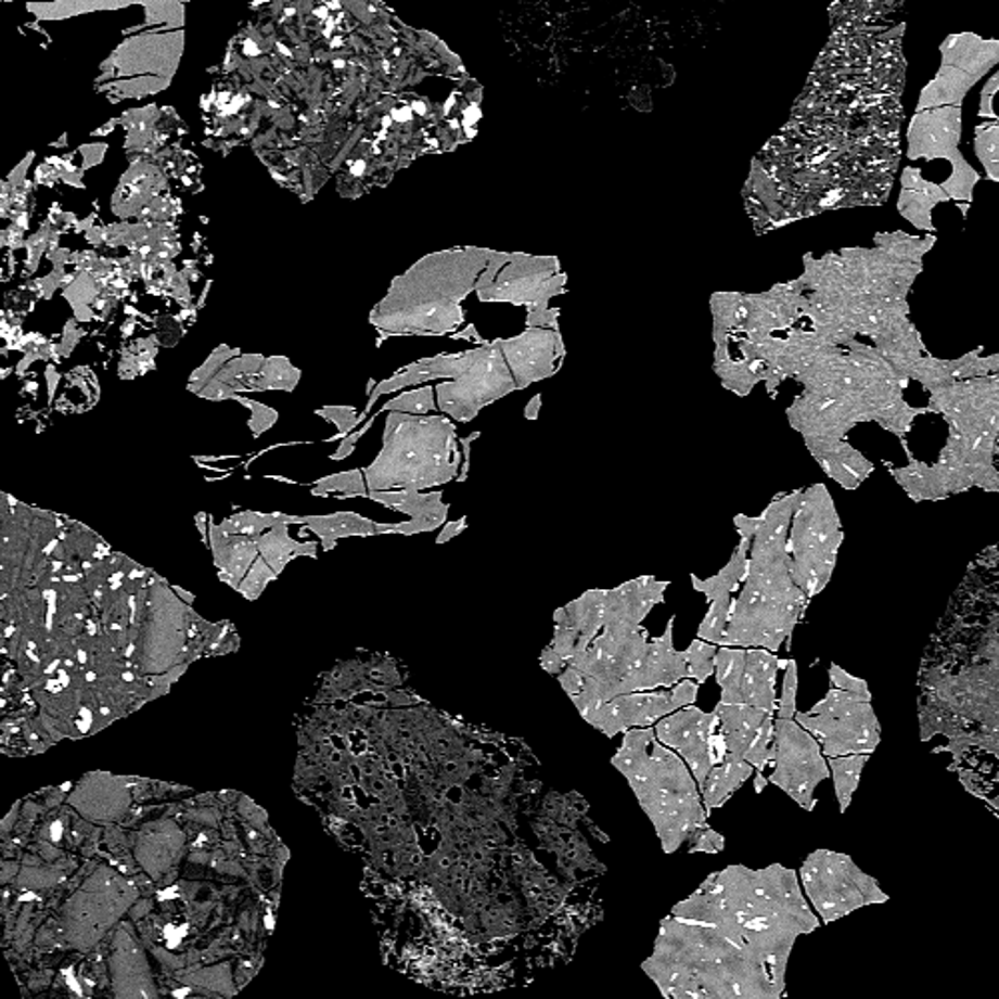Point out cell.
<instances>
[{
	"label": "cell",
	"instance_id": "30bf717a",
	"mask_svg": "<svg viewBox=\"0 0 999 999\" xmlns=\"http://www.w3.org/2000/svg\"><path fill=\"white\" fill-rule=\"evenodd\" d=\"M773 728L770 752L773 770L768 780L785 796L792 797L802 810L814 811L818 806L816 787L832 778L822 744L796 720L776 718Z\"/></svg>",
	"mask_w": 999,
	"mask_h": 999
},
{
	"label": "cell",
	"instance_id": "74e56055",
	"mask_svg": "<svg viewBox=\"0 0 999 999\" xmlns=\"http://www.w3.org/2000/svg\"><path fill=\"white\" fill-rule=\"evenodd\" d=\"M315 492L367 494V486H364L362 474L358 470H353V472H344V474L318 481Z\"/></svg>",
	"mask_w": 999,
	"mask_h": 999
},
{
	"label": "cell",
	"instance_id": "7c38bea8",
	"mask_svg": "<svg viewBox=\"0 0 999 999\" xmlns=\"http://www.w3.org/2000/svg\"><path fill=\"white\" fill-rule=\"evenodd\" d=\"M927 408L948 420L949 431L975 443L999 446V372L962 380L930 394Z\"/></svg>",
	"mask_w": 999,
	"mask_h": 999
},
{
	"label": "cell",
	"instance_id": "ab89813d",
	"mask_svg": "<svg viewBox=\"0 0 999 999\" xmlns=\"http://www.w3.org/2000/svg\"><path fill=\"white\" fill-rule=\"evenodd\" d=\"M434 408V400H432V390L431 388H424V390H414V393L402 394L398 396L396 400H393L390 405H386V410H394V412H402V414H424Z\"/></svg>",
	"mask_w": 999,
	"mask_h": 999
},
{
	"label": "cell",
	"instance_id": "b9f144b4",
	"mask_svg": "<svg viewBox=\"0 0 999 999\" xmlns=\"http://www.w3.org/2000/svg\"><path fill=\"white\" fill-rule=\"evenodd\" d=\"M690 854H721L723 848H726V837L718 834L716 830L712 828H706L702 832H697L692 840H690Z\"/></svg>",
	"mask_w": 999,
	"mask_h": 999
},
{
	"label": "cell",
	"instance_id": "5bb4252c",
	"mask_svg": "<svg viewBox=\"0 0 999 999\" xmlns=\"http://www.w3.org/2000/svg\"><path fill=\"white\" fill-rule=\"evenodd\" d=\"M718 728V714L704 712L697 706L678 709L654 726L659 744L674 750L688 764L690 772L696 778L700 792L704 790L714 768L709 761V740Z\"/></svg>",
	"mask_w": 999,
	"mask_h": 999
},
{
	"label": "cell",
	"instance_id": "ee69618b",
	"mask_svg": "<svg viewBox=\"0 0 999 999\" xmlns=\"http://www.w3.org/2000/svg\"><path fill=\"white\" fill-rule=\"evenodd\" d=\"M236 398V396H234ZM239 402H242L244 406H251L253 410V420H251V428H253L254 434H260V432L268 431L274 420H277V412H272L270 408L266 406L256 405V402H251V400H244V398H236Z\"/></svg>",
	"mask_w": 999,
	"mask_h": 999
},
{
	"label": "cell",
	"instance_id": "c3c4849f",
	"mask_svg": "<svg viewBox=\"0 0 999 999\" xmlns=\"http://www.w3.org/2000/svg\"><path fill=\"white\" fill-rule=\"evenodd\" d=\"M469 528V518L462 516L460 520H452V522H446L440 530V536L436 538V545H446L450 542L456 536H460L462 531Z\"/></svg>",
	"mask_w": 999,
	"mask_h": 999
},
{
	"label": "cell",
	"instance_id": "44dd1931",
	"mask_svg": "<svg viewBox=\"0 0 999 999\" xmlns=\"http://www.w3.org/2000/svg\"><path fill=\"white\" fill-rule=\"evenodd\" d=\"M951 201L939 184H934L922 177L918 168H904L901 175V192H899L898 210L911 227L924 230L927 234H936V227L932 222V210L939 203Z\"/></svg>",
	"mask_w": 999,
	"mask_h": 999
},
{
	"label": "cell",
	"instance_id": "f6af8a7d",
	"mask_svg": "<svg viewBox=\"0 0 999 999\" xmlns=\"http://www.w3.org/2000/svg\"><path fill=\"white\" fill-rule=\"evenodd\" d=\"M318 414L336 422V426L341 428L342 434H348L358 424V418H356L353 408H329V410H320Z\"/></svg>",
	"mask_w": 999,
	"mask_h": 999
},
{
	"label": "cell",
	"instance_id": "7a4b0ae2",
	"mask_svg": "<svg viewBox=\"0 0 999 999\" xmlns=\"http://www.w3.org/2000/svg\"><path fill=\"white\" fill-rule=\"evenodd\" d=\"M610 764L632 787L664 854L671 856L708 828L696 778L674 750L659 744L654 728L628 730Z\"/></svg>",
	"mask_w": 999,
	"mask_h": 999
},
{
	"label": "cell",
	"instance_id": "ac0fdd59",
	"mask_svg": "<svg viewBox=\"0 0 999 999\" xmlns=\"http://www.w3.org/2000/svg\"><path fill=\"white\" fill-rule=\"evenodd\" d=\"M674 624L676 616H671L666 626V632L652 638L645 650L642 676H640V692H656L668 690L678 683L688 680V666L683 650H676L674 645Z\"/></svg>",
	"mask_w": 999,
	"mask_h": 999
},
{
	"label": "cell",
	"instance_id": "83f0119b",
	"mask_svg": "<svg viewBox=\"0 0 999 999\" xmlns=\"http://www.w3.org/2000/svg\"><path fill=\"white\" fill-rule=\"evenodd\" d=\"M256 546H258V552L265 558L266 564L277 572V576L291 562L292 558L298 556V554H304V556H315L317 554V546L298 545V542L292 540L289 531H286V522H282L279 526H274L272 530L258 536Z\"/></svg>",
	"mask_w": 999,
	"mask_h": 999
},
{
	"label": "cell",
	"instance_id": "e575fe53",
	"mask_svg": "<svg viewBox=\"0 0 999 999\" xmlns=\"http://www.w3.org/2000/svg\"><path fill=\"white\" fill-rule=\"evenodd\" d=\"M718 648L709 642H704L696 638L690 648L683 650L686 656V666H688V680L702 683L708 682L709 676L714 674V658H716Z\"/></svg>",
	"mask_w": 999,
	"mask_h": 999
},
{
	"label": "cell",
	"instance_id": "8d00e7d4",
	"mask_svg": "<svg viewBox=\"0 0 999 999\" xmlns=\"http://www.w3.org/2000/svg\"><path fill=\"white\" fill-rule=\"evenodd\" d=\"M797 662L787 659L784 671V686H782V696L778 702V718L782 720H796L797 714Z\"/></svg>",
	"mask_w": 999,
	"mask_h": 999
},
{
	"label": "cell",
	"instance_id": "8fae6325",
	"mask_svg": "<svg viewBox=\"0 0 999 999\" xmlns=\"http://www.w3.org/2000/svg\"><path fill=\"white\" fill-rule=\"evenodd\" d=\"M939 52L942 66L936 78L922 90L915 113L962 106L965 94L999 64V40H984L974 33L949 35Z\"/></svg>",
	"mask_w": 999,
	"mask_h": 999
},
{
	"label": "cell",
	"instance_id": "4fadbf2b",
	"mask_svg": "<svg viewBox=\"0 0 999 999\" xmlns=\"http://www.w3.org/2000/svg\"><path fill=\"white\" fill-rule=\"evenodd\" d=\"M697 692L700 683L683 680L671 690L626 694L604 704L586 721L606 738L626 734L628 730L636 728H654L659 720H664L674 712L696 706Z\"/></svg>",
	"mask_w": 999,
	"mask_h": 999
},
{
	"label": "cell",
	"instance_id": "d6986e66",
	"mask_svg": "<svg viewBox=\"0 0 999 999\" xmlns=\"http://www.w3.org/2000/svg\"><path fill=\"white\" fill-rule=\"evenodd\" d=\"M814 460L844 490H858L872 476V460L856 450L848 440H804Z\"/></svg>",
	"mask_w": 999,
	"mask_h": 999
},
{
	"label": "cell",
	"instance_id": "4dcf8cb0",
	"mask_svg": "<svg viewBox=\"0 0 999 999\" xmlns=\"http://www.w3.org/2000/svg\"><path fill=\"white\" fill-rule=\"evenodd\" d=\"M870 756H844V758H830V773L834 780L835 797L840 804V811L846 814L851 804V797L860 785L861 772L866 768Z\"/></svg>",
	"mask_w": 999,
	"mask_h": 999
},
{
	"label": "cell",
	"instance_id": "6da1fadb",
	"mask_svg": "<svg viewBox=\"0 0 999 999\" xmlns=\"http://www.w3.org/2000/svg\"><path fill=\"white\" fill-rule=\"evenodd\" d=\"M818 927L794 870L730 866L671 908L642 970L664 999H780L797 937Z\"/></svg>",
	"mask_w": 999,
	"mask_h": 999
},
{
	"label": "cell",
	"instance_id": "9a60e30c",
	"mask_svg": "<svg viewBox=\"0 0 999 999\" xmlns=\"http://www.w3.org/2000/svg\"><path fill=\"white\" fill-rule=\"evenodd\" d=\"M184 606L166 588H154L151 598V620L142 644V668L152 674L177 666L187 638Z\"/></svg>",
	"mask_w": 999,
	"mask_h": 999
},
{
	"label": "cell",
	"instance_id": "e0dca14e",
	"mask_svg": "<svg viewBox=\"0 0 999 999\" xmlns=\"http://www.w3.org/2000/svg\"><path fill=\"white\" fill-rule=\"evenodd\" d=\"M372 500L396 512L408 514L405 524H394V534L414 536L422 531L438 530L448 522L450 507L443 502V490L434 492H414V490H388V492H370Z\"/></svg>",
	"mask_w": 999,
	"mask_h": 999
},
{
	"label": "cell",
	"instance_id": "277c9868",
	"mask_svg": "<svg viewBox=\"0 0 999 999\" xmlns=\"http://www.w3.org/2000/svg\"><path fill=\"white\" fill-rule=\"evenodd\" d=\"M810 602L792 578V556L750 558L746 582L732 602L723 648H759L778 654L785 644V650H792V633Z\"/></svg>",
	"mask_w": 999,
	"mask_h": 999
},
{
	"label": "cell",
	"instance_id": "ffe728a7",
	"mask_svg": "<svg viewBox=\"0 0 999 999\" xmlns=\"http://www.w3.org/2000/svg\"><path fill=\"white\" fill-rule=\"evenodd\" d=\"M785 664L787 659L782 662L768 650L750 648L738 706H752L766 714H776L778 702H780V697L776 694V680H778V671L782 666L785 668Z\"/></svg>",
	"mask_w": 999,
	"mask_h": 999
},
{
	"label": "cell",
	"instance_id": "ba28073f",
	"mask_svg": "<svg viewBox=\"0 0 999 999\" xmlns=\"http://www.w3.org/2000/svg\"><path fill=\"white\" fill-rule=\"evenodd\" d=\"M650 636L644 626H606L582 656L572 659L586 678H592L606 702L640 692V676Z\"/></svg>",
	"mask_w": 999,
	"mask_h": 999
},
{
	"label": "cell",
	"instance_id": "836d02e7",
	"mask_svg": "<svg viewBox=\"0 0 999 999\" xmlns=\"http://www.w3.org/2000/svg\"><path fill=\"white\" fill-rule=\"evenodd\" d=\"M732 602H712L709 604L704 620L700 622V626H697V638L700 640L709 642V644L720 645V648L726 645V632H728Z\"/></svg>",
	"mask_w": 999,
	"mask_h": 999
},
{
	"label": "cell",
	"instance_id": "d590c367",
	"mask_svg": "<svg viewBox=\"0 0 999 999\" xmlns=\"http://www.w3.org/2000/svg\"><path fill=\"white\" fill-rule=\"evenodd\" d=\"M773 721H776V718H773V714H770V716L764 720V723L759 726L758 735H756V740H754L752 747L747 750L746 758H744L746 759L747 764H752V766H754L756 773H764L766 766L770 764V752H772L773 732H776V728H773Z\"/></svg>",
	"mask_w": 999,
	"mask_h": 999
},
{
	"label": "cell",
	"instance_id": "bcb514c9",
	"mask_svg": "<svg viewBox=\"0 0 999 999\" xmlns=\"http://www.w3.org/2000/svg\"><path fill=\"white\" fill-rule=\"evenodd\" d=\"M584 680H586V676L574 666H568L566 670L558 676V682L562 686V690L568 694V697L576 696V694L582 692Z\"/></svg>",
	"mask_w": 999,
	"mask_h": 999
},
{
	"label": "cell",
	"instance_id": "cb8c5ba5",
	"mask_svg": "<svg viewBox=\"0 0 999 999\" xmlns=\"http://www.w3.org/2000/svg\"><path fill=\"white\" fill-rule=\"evenodd\" d=\"M714 712L720 718V732L728 742V756L746 758L747 750L758 735L759 726L770 714L752 706H732L721 702Z\"/></svg>",
	"mask_w": 999,
	"mask_h": 999
},
{
	"label": "cell",
	"instance_id": "2e32d148",
	"mask_svg": "<svg viewBox=\"0 0 999 999\" xmlns=\"http://www.w3.org/2000/svg\"><path fill=\"white\" fill-rule=\"evenodd\" d=\"M668 586V580L662 582L654 576H640L607 590L606 626H642L648 614L658 604H664Z\"/></svg>",
	"mask_w": 999,
	"mask_h": 999
},
{
	"label": "cell",
	"instance_id": "52a82bcc",
	"mask_svg": "<svg viewBox=\"0 0 999 999\" xmlns=\"http://www.w3.org/2000/svg\"><path fill=\"white\" fill-rule=\"evenodd\" d=\"M796 721L822 744L823 756L828 759L872 756L882 740L872 697L856 696L835 688L808 714L797 712Z\"/></svg>",
	"mask_w": 999,
	"mask_h": 999
},
{
	"label": "cell",
	"instance_id": "f35d334b",
	"mask_svg": "<svg viewBox=\"0 0 999 999\" xmlns=\"http://www.w3.org/2000/svg\"><path fill=\"white\" fill-rule=\"evenodd\" d=\"M274 578H277V572L266 564L265 558H260V560L254 562L253 568L246 574V578L242 580L241 586H239V592L246 595L248 600H256L260 592L265 590L266 584L274 580Z\"/></svg>",
	"mask_w": 999,
	"mask_h": 999
},
{
	"label": "cell",
	"instance_id": "f546056e",
	"mask_svg": "<svg viewBox=\"0 0 999 999\" xmlns=\"http://www.w3.org/2000/svg\"><path fill=\"white\" fill-rule=\"evenodd\" d=\"M875 246L882 248L884 253L911 262V265H922L925 254L936 244V234H927L924 239L920 236H910L906 232H878L875 234Z\"/></svg>",
	"mask_w": 999,
	"mask_h": 999
},
{
	"label": "cell",
	"instance_id": "4316f807",
	"mask_svg": "<svg viewBox=\"0 0 999 999\" xmlns=\"http://www.w3.org/2000/svg\"><path fill=\"white\" fill-rule=\"evenodd\" d=\"M296 522H306L318 536L324 540L326 548H332L338 538L344 536H374L394 531V524H376L372 520L362 518L350 512H338L332 516H312V518H296Z\"/></svg>",
	"mask_w": 999,
	"mask_h": 999
},
{
	"label": "cell",
	"instance_id": "d4e9b609",
	"mask_svg": "<svg viewBox=\"0 0 999 999\" xmlns=\"http://www.w3.org/2000/svg\"><path fill=\"white\" fill-rule=\"evenodd\" d=\"M750 550H752V542L740 538V545L735 548L734 554L718 574H714L708 580L697 578L696 574L690 576L694 590L706 595L708 604H712V602H732V594L740 588V584L746 582Z\"/></svg>",
	"mask_w": 999,
	"mask_h": 999
},
{
	"label": "cell",
	"instance_id": "8992f818",
	"mask_svg": "<svg viewBox=\"0 0 999 999\" xmlns=\"http://www.w3.org/2000/svg\"><path fill=\"white\" fill-rule=\"evenodd\" d=\"M802 886L823 924L842 920L851 911L889 899L878 880L861 872L846 854L816 849L802 863Z\"/></svg>",
	"mask_w": 999,
	"mask_h": 999
},
{
	"label": "cell",
	"instance_id": "7dc6e473",
	"mask_svg": "<svg viewBox=\"0 0 999 999\" xmlns=\"http://www.w3.org/2000/svg\"><path fill=\"white\" fill-rule=\"evenodd\" d=\"M734 524L735 530L740 534V538L754 542L756 531H758L759 516L758 518H752V516H746V514H735Z\"/></svg>",
	"mask_w": 999,
	"mask_h": 999
},
{
	"label": "cell",
	"instance_id": "9c48e42d",
	"mask_svg": "<svg viewBox=\"0 0 999 999\" xmlns=\"http://www.w3.org/2000/svg\"><path fill=\"white\" fill-rule=\"evenodd\" d=\"M962 106H942L913 114L908 127V158L934 161L946 158L951 163V177L942 184L951 201H974L979 172L963 158Z\"/></svg>",
	"mask_w": 999,
	"mask_h": 999
},
{
	"label": "cell",
	"instance_id": "7402d4cb",
	"mask_svg": "<svg viewBox=\"0 0 999 999\" xmlns=\"http://www.w3.org/2000/svg\"><path fill=\"white\" fill-rule=\"evenodd\" d=\"M606 594L607 590H588L580 598L572 600L566 606L558 607L554 612V624L568 626L580 636L578 652L574 658L582 656L584 652L592 645L595 638L606 626ZM569 666V664H568Z\"/></svg>",
	"mask_w": 999,
	"mask_h": 999
},
{
	"label": "cell",
	"instance_id": "60d3db41",
	"mask_svg": "<svg viewBox=\"0 0 999 999\" xmlns=\"http://www.w3.org/2000/svg\"><path fill=\"white\" fill-rule=\"evenodd\" d=\"M828 676H830V682H832V688H835V690H844V692L856 694V696L872 697V690H870V686L866 680L851 676L849 671L840 668L837 664L830 666Z\"/></svg>",
	"mask_w": 999,
	"mask_h": 999
},
{
	"label": "cell",
	"instance_id": "681fc988",
	"mask_svg": "<svg viewBox=\"0 0 999 999\" xmlns=\"http://www.w3.org/2000/svg\"><path fill=\"white\" fill-rule=\"evenodd\" d=\"M726 758H728V742L721 732L720 734L716 732L709 740V761L712 766H720Z\"/></svg>",
	"mask_w": 999,
	"mask_h": 999
},
{
	"label": "cell",
	"instance_id": "f1b7e54d",
	"mask_svg": "<svg viewBox=\"0 0 999 999\" xmlns=\"http://www.w3.org/2000/svg\"><path fill=\"white\" fill-rule=\"evenodd\" d=\"M747 650L744 648H718L714 658V678L720 686L721 704H740V688L746 670Z\"/></svg>",
	"mask_w": 999,
	"mask_h": 999
},
{
	"label": "cell",
	"instance_id": "d6a6232c",
	"mask_svg": "<svg viewBox=\"0 0 999 999\" xmlns=\"http://www.w3.org/2000/svg\"><path fill=\"white\" fill-rule=\"evenodd\" d=\"M282 524L280 514H258V512H242L239 516L225 520L220 524V530L232 534V536H246V538H258L265 530H272L274 526Z\"/></svg>",
	"mask_w": 999,
	"mask_h": 999
},
{
	"label": "cell",
	"instance_id": "5b68a950",
	"mask_svg": "<svg viewBox=\"0 0 999 999\" xmlns=\"http://www.w3.org/2000/svg\"><path fill=\"white\" fill-rule=\"evenodd\" d=\"M842 545L844 530L834 498L825 484H814L802 494L787 540L792 578L810 600L832 580Z\"/></svg>",
	"mask_w": 999,
	"mask_h": 999
},
{
	"label": "cell",
	"instance_id": "484cf974",
	"mask_svg": "<svg viewBox=\"0 0 999 999\" xmlns=\"http://www.w3.org/2000/svg\"><path fill=\"white\" fill-rule=\"evenodd\" d=\"M754 773L756 770L752 764H747L746 759L732 758V756L723 759L720 766H714L702 790V802H704L706 814L709 816L712 810L721 808L742 785L746 784L750 778H754Z\"/></svg>",
	"mask_w": 999,
	"mask_h": 999
},
{
	"label": "cell",
	"instance_id": "f907efd6",
	"mask_svg": "<svg viewBox=\"0 0 999 999\" xmlns=\"http://www.w3.org/2000/svg\"><path fill=\"white\" fill-rule=\"evenodd\" d=\"M768 784H770V780H768L764 773H756V776H754V792H756V794H761Z\"/></svg>",
	"mask_w": 999,
	"mask_h": 999
},
{
	"label": "cell",
	"instance_id": "1f68e13d",
	"mask_svg": "<svg viewBox=\"0 0 999 999\" xmlns=\"http://www.w3.org/2000/svg\"><path fill=\"white\" fill-rule=\"evenodd\" d=\"M975 156L986 168L989 180L999 182V123L975 127Z\"/></svg>",
	"mask_w": 999,
	"mask_h": 999
},
{
	"label": "cell",
	"instance_id": "816d5d0a",
	"mask_svg": "<svg viewBox=\"0 0 999 999\" xmlns=\"http://www.w3.org/2000/svg\"><path fill=\"white\" fill-rule=\"evenodd\" d=\"M538 412H540V396H536L530 405H528L526 418H528V420H536V418H538Z\"/></svg>",
	"mask_w": 999,
	"mask_h": 999
},
{
	"label": "cell",
	"instance_id": "3957f363",
	"mask_svg": "<svg viewBox=\"0 0 999 999\" xmlns=\"http://www.w3.org/2000/svg\"><path fill=\"white\" fill-rule=\"evenodd\" d=\"M460 458L450 420L393 412L386 420L382 452L364 470L367 488L370 492L438 488L458 481Z\"/></svg>",
	"mask_w": 999,
	"mask_h": 999
},
{
	"label": "cell",
	"instance_id": "7bdbcfd3",
	"mask_svg": "<svg viewBox=\"0 0 999 999\" xmlns=\"http://www.w3.org/2000/svg\"><path fill=\"white\" fill-rule=\"evenodd\" d=\"M999 92V71L986 82L982 89V99H979V118H991L994 123H999V116L994 111V97Z\"/></svg>",
	"mask_w": 999,
	"mask_h": 999
},
{
	"label": "cell",
	"instance_id": "603a6c76",
	"mask_svg": "<svg viewBox=\"0 0 999 999\" xmlns=\"http://www.w3.org/2000/svg\"><path fill=\"white\" fill-rule=\"evenodd\" d=\"M208 536H210V546L215 552L216 566L220 568V576L239 590L242 580L253 568L254 560L260 554L256 540L246 538V536H232V534L220 530V526H215V524L210 526Z\"/></svg>",
	"mask_w": 999,
	"mask_h": 999
}]
</instances>
